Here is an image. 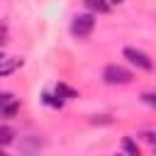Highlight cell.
I'll return each mask as SVG.
<instances>
[{
	"instance_id": "cell-1",
	"label": "cell",
	"mask_w": 156,
	"mask_h": 156,
	"mask_svg": "<svg viewBox=\"0 0 156 156\" xmlns=\"http://www.w3.org/2000/svg\"><path fill=\"white\" fill-rule=\"evenodd\" d=\"M102 80H105L107 85H127V83L134 80V76H132L129 68L117 66V63H110V66H105V71H102Z\"/></svg>"
},
{
	"instance_id": "cell-2",
	"label": "cell",
	"mask_w": 156,
	"mask_h": 156,
	"mask_svg": "<svg viewBox=\"0 0 156 156\" xmlns=\"http://www.w3.org/2000/svg\"><path fill=\"white\" fill-rule=\"evenodd\" d=\"M93 29H95V17H93V12L78 15V17H73V22H71V34H73V37H78V39L90 37V32H93Z\"/></svg>"
},
{
	"instance_id": "cell-3",
	"label": "cell",
	"mask_w": 156,
	"mask_h": 156,
	"mask_svg": "<svg viewBox=\"0 0 156 156\" xmlns=\"http://www.w3.org/2000/svg\"><path fill=\"white\" fill-rule=\"evenodd\" d=\"M122 56H124L132 66H136L139 71H154V61H151L144 51H139V49H134V46H124Z\"/></svg>"
},
{
	"instance_id": "cell-4",
	"label": "cell",
	"mask_w": 156,
	"mask_h": 156,
	"mask_svg": "<svg viewBox=\"0 0 156 156\" xmlns=\"http://www.w3.org/2000/svg\"><path fill=\"white\" fill-rule=\"evenodd\" d=\"M22 58H17V56H2V61H0V76H10V73H15L17 68H22Z\"/></svg>"
},
{
	"instance_id": "cell-5",
	"label": "cell",
	"mask_w": 156,
	"mask_h": 156,
	"mask_svg": "<svg viewBox=\"0 0 156 156\" xmlns=\"http://www.w3.org/2000/svg\"><path fill=\"white\" fill-rule=\"evenodd\" d=\"M83 5H85L90 12H98V15L110 12V2H107V0H83Z\"/></svg>"
},
{
	"instance_id": "cell-6",
	"label": "cell",
	"mask_w": 156,
	"mask_h": 156,
	"mask_svg": "<svg viewBox=\"0 0 156 156\" xmlns=\"http://www.w3.org/2000/svg\"><path fill=\"white\" fill-rule=\"evenodd\" d=\"M17 110H20V102H17V98H12V100H7V102L0 107V117H15Z\"/></svg>"
},
{
	"instance_id": "cell-7",
	"label": "cell",
	"mask_w": 156,
	"mask_h": 156,
	"mask_svg": "<svg viewBox=\"0 0 156 156\" xmlns=\"http://www.w3.org/2000/svg\"><path fill=\"white\" fill-rule=\"evenodd\" d=\"M15 141V129L7 124H0V146H7Z\"/></svg>"
},
{
	"instance_id": "cell-8",
	"label": "cell",
	"mask_w": 156,
	"mask_h": 156,
	"mask_svg": "<svg viewBox=\"0 0 156 156\" xmlns=\"http://www.w3.org/2000/svg\"><path fill=\"white\" fill-rule=\"evenodd\" d=\"M41 100H44V105H49V107H63V98L61 95H56V93H44L41 95Z\"/></svg>"
},
{
	"instance_id": "cell-9",
	"label": "cell",
	"mask_w": 156,
	"mask_h": 156,
	"mask_svg": "<svg viewBox=\"0 0 156 156\" xmlns=\"http://www.w3.org/2000/svg\"><path fill=\"white\" fill-rule=\"evenodd\" d=\"M122 149H124L127 156H139V146H136V141L132 136H124L122 139Z\"/></svg>"
},
{
	"instance_id": "cell-10",
	"label": "cell",
	"mask_w": 156,
	"mask_h": 156,
	"mask_svg": "<svg viewBox=\"0 0 156 156\" xmlns=\"http://www.w3.org/2000/svg\"><path fill=\"white\" fill-rule=\"evenodd\" d=\"M54 93H56V95H61L63 100H66V98H78V93H76L73 88H68L66 83H56V88H54Z\"/></svg>"
},
{
	"instance_id": "cell-11",
	"label": "cell",
	"mask_w": 156,
	"mask_h": 156,
	"mask_svg": "<svg viewBox=\"0 0 156 156\" xmlns=\"http://www.w3.org/2000/svg\"><path fill=\"white\" fill-rule=\"evenodd\" d=\"M141 102H146V105L156 107V93H144V95H141Z\"/></svg>"
},
{
	"instance_id": "cell-12",
	"label": "cell",
	"mask_w": 156,
	"mask_h": 156,
	"mask_svg": "<svg viewBox=\"0 0 156 156\" xmlns=\"http://www.w3.org/2000/svg\"><path fill=\"white\" fill-rule=\"evenodd\" d=\"M7 100H12V95H10V93H0V107H2Z\"/></svg>"
},
{
	"instance_id": "cell-13",
	"label": "cell",
	"mask_w": 156,
	"mask_h": 156,
	"mask_svg": "<svg viewBox=\"0 0 156 156\" xmlns=\"http://www.w3.org/2000/svg\"><path fill=\"white\" fill-rule=\"evenodd\" d=\"M146 141H149V144H154V146H156V132H149V134H146Z\"/></svg>"
},
{
	"instance_id": "cell-14",
	"label": "cell",
	"mask_w": 156,
	"mask_h": 156,
	"mask_svg": "<svg viewBox=\"0 0 156 156\" xmlns=\"http://www.w3.org/2000/svg\"><path fill=\"white\" fill-rule=\"evenodd\" d=\"M119 2H124V0H110V5H119Z\"/></svg>"
},
{
	"instance_id": "cell-15",
	"label": "cell",
	"mask_w": 156,
	"mask_h": 156,
	"mask_svg": "<svg viewBox=\"0 0 156 156\" xmlns=\"http://www.w3.org/2000/svg\"><path fill=\"white\" fill-rule=\"evenodd\" d=\"M0 156H7V154H5V151H2V149H0Z\"/></svg>"
},
{
	"instance_id": "cell-16",
	"label": "cell",
	"mask_w": 156,
	"mask_h": 156,
	"mask_svg": "<svg viewBox=\"0 0 156 156\" xmlns=\"http://www.w3.org/2000/svg\"><path fill=\"white\" fill-rule=\"evenodd\" d=\"M0 61H2V54H0Z\"/></svg>"
}]
</instances>
